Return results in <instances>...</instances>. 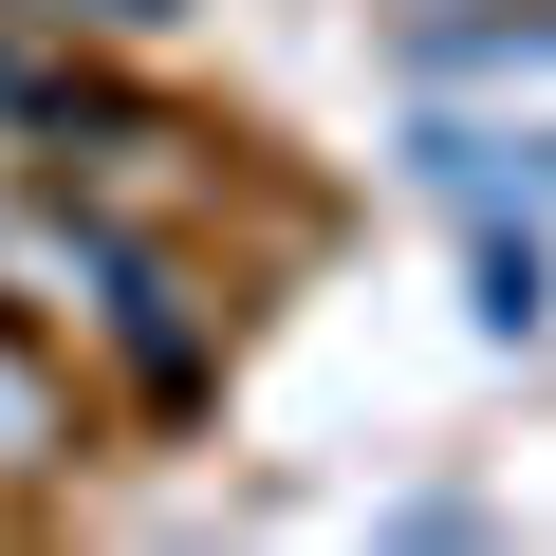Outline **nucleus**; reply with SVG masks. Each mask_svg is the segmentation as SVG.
<instances>
[{
    "mask_svg": "<svg viewBox=\"0 0 556 556\" xmlns=\"http://www.w3.org/2000/svg\"><path fill=\"white\" fill-rule=\"evenodd\" d=\"M408 56H427V75H519V56H556V0H445Z\"/></svg>",
    "mask_w": 556,
    "mask_h": 556,
    "instance_id": "20e7f679",
    "label": "nucleus"
},
{
    "mask_svg": "<svg viewBox=\"0 0 556 556\" xmlns=\"http://www.w3.org/2000/svg\"><path fill=\"white\" fill-rule=\"evenodd\" d=\"M38 20H56V38H167L186 0H38Z\"/></svg>",
    "mask_w": 556,
    "mask_h": 556,
    "instance_id": "423d86ee",
    "label": "nucleus"
},
{
    "mask_svg": "<svg viewBox=\"0 0 556 556\" xmlns=\"http://www.w3.org/2000/svg\"><path fill=\"white\" fill-rule=\"evenodd\" d=\"M0 278H56V298H20V316H38L56 353L93 334L149 408H186V390L223 371V316L186 298V260H167V241H130L112 204H20V223H0Z\"/></svg>",
    "mask_w": 556,
    "mask_h": 556,
    "instance_id": "f257e3e1",
    "label": "nucleus"
},
{
    "mask_svg": "<svg viewBox=\"0 0 556 556\" xmlns=\"http://www.w3.org/2000/svg\"><path fill=\"white\" fill-rule=\"evenodd\" d=\"M75 427H93V390H75V353L0 298V482H56L75 464Z\"/></svg>",
    "mask_w": 556,
    "mask_h": 556,
    "instance_id": "f03ea898",
    "label": "nucleus"
},
{
    "mask_svg": "<svg viewBox=\"0 0 556 556\" xmlns=\"http://www.w3.org/2000/svg\"><path fill=\"white\" fill-rule=\"evenodd\" d=\"M464 278H482V334H556V241H538V223H482Z\"/></svg>",
    "mask_w": 556,
    "mask_h": 556,
    "instance_id": "39448f33",
    "label": "nucleus"
},
{
    "mask_svg": "<svg viewBox=\"0 0 556 556\" xmlns=\"http://www.w3.org/2000/svg\"><path fill=\"white\" fill-rule=\"evenodd\" d=\"M427 186H464V204H556V130H427Z\"/></svg>",
    "mask_w": 556,
    "mask_h": 556,
    "instance_id": "7ed1b4c3",
    "label": "nucleus"
}]
</instances>
